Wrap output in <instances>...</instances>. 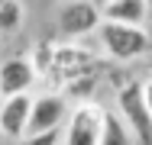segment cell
I'll return each instance as SVG.
<instances>
[{
  "label": "cell",
  "mask_w": 152,
  "mask_h": 145,
  "mask_svg": "<svg viewBox=\"0 0 152 145\" xmlns=\"http://www.w3.org/2000/svg\"><path fill=\"white\" fill-rule=\"evenodd\" d=\"M97 32H100V42H104L107 55L117 58V61H129V58H139V55L149 52V36H146V29L136 26V23L104 20Z\"/></svg>",
  "instance_id": "6da1fadb"
},
{
  "label": "cell",
  "mask_w": 152,
  "mask_h": 145,
  "mask_svg": "<svg viewBox=\"0 0 152 145\" xmlns=\"http://www.w3.org/2000/svg\"><path fill=\"white\" fill-rule=\"evenodd\" d=\"M117 107H120L123 119L129 123V129L139 136V142H152V110L146 100V87L136 81L123 84L117 94Z\"/></svg>",
  "instance_id": "7a4b0ae2"
},
{
  "label": "cell",
  "mask_w": 152,
  "mask_h": 145,
  "mask_svg": "<svg viewBox=\"0 0 152 145\" xmlns=\"http://www.w3.org/2000/svg\"><path fill=\"white\" fill-rule=\"evenodd\" d=\"M104 7L97 0H68L58 10V29L65 36H88L91 29H100Z\"/></svg>",
  "instance_id": "3957f363"
},
{
  "label": "cell",
  "mask_w": 152,
  "mask_h": 145,
  "mask_svg": "<svg viewBox=\"0 0 152 145\" xmlns=\"http://www.w3.org/2000/svg\"><path fill=\"white\" fill-rule=\"evenodd\" d=\"M104 110L94 107V103H81L71 119H68V129H65V142L68 145H97L104 136Z\"/></svg>",
  "instance_id": "277c9868"
},
{
  "label": "cell",
  "mask_w": 152,
  "mask_h": 145,
  "mask_svg": "<svg viewBox=\"0 0 152 145\" xmlns=\"http://www.w3.org/2000/svg\"><path fill=\"white\" fill-rule=\"evenodd\" d=\"M29 116H32V100L23 94H13V97H3V107H0V132L7 139H26L29 132Z\"/></svg>",
  "instance_id": "5b68a950"
},
{
  "label": "cell",
  "mask_w": 152,
  "mask_h": 145,
  "mask_svg": "<svg viewBox=\"0 0 152 145\" xmlns=\"http://www.w3.org/2000/svg\"><path fill=\"white\" fill-rule=\"evenodd\" d=\"M36 74L39 71L32 68V61H26V58H7L0 65V97H13V94L29 90Z\"/></svg>",
  "instance_id": "8992f818"
},
{
  "label": "cell",
  "mask_w": 152,
  "mask_h": 145,
  "mask_svg": "<svg viewBox=\"0 0 152 145\" xmlns=\"http://www.w3.org/2000/svg\"><path fill=\"white\" fill-rule=\"evenodd\" d=\"M61 116H65V100H61V97H39V100L32 103V116H29V132H26V139L61 126Z\"/></svg>",
  "instance_id": "52a82bcc"
},
{
  "label": "cell",
  "mask_w": 152,
  "mask_h": 145,
  "mask_svg": "<svg viewBox=\"0 0 152 145\" xmlns=\"http://www.w3.org/2000/svg\"><path fill=\"white\" fill-rule=\"evenodd\" d=\"M97 65V58L84 49H55V65L52 71L65 78V81H75V74H88V68Z\"/></svg>",
  "instance_id": "ba28073f"
},
{
  "label": "cell",
  "mask_w": 152,
  "mask_h": 145,
  "mask_svg": "<svg viewBox=\"0 0 152 145\" xmlns=\"http://www.w3.org/2000/svg\"><path fill=\"white\" fill-rule=\"evenodd\" d=\"M149 7H152L149 0H107V3H104V20H117V23H136V26H142Z\"/></svg>",
  "instance_id": "9c48e42d"
},
{
  "label": "cell",
  "mask_w": 152,
  "mask_h": 145,
  "mask_svg": "<svg viewBox=\"0 0 152 145\" xmlns=\"http://www.w3.org/2000/svg\"><path fill=\"white\" fill-rule=\"evenodd\" d=\"M123 116V113H120ZM120 116H113V113H107L104 116V136H100V142H107V145H123V142H129V123L126 119H120Z\"/></svg>",
  "instance_id": "30bf717a"
},
{
  "label": "cell",
  "mask_w": 152,
  "mask_h": 145,
  "mask_svg": "<svg viewBox=\"0 0 152 145\" xmlns=\"http://www.w3.org/2000/svg\"><path fill=\"white\" fill-rule=\"evenodd\" d=\"M23 26V7L20 0H0V36H10Z\"/></svg>",
  "instance_id": "8fae6325"
},
{
  "label": "cell",
  "mask_w": 152,
  "mask_h": 145,
  "mask_svg": "<svg viewBox=\"0 0 152 145\" xmlns=\"http://www.w3.org/2000/svg\"><path fill=\"white\" fill-rule=\"evenodd\" d=\"M58 129H61V126L49 129V132H39V136H32V142H42V145H45V142H58V136H61Z\"/></svg>",
  "instance_id": "7c38bea8"
},
{
  "label": "cell",
  "mask_w": 152,
  "mask_h": 145,
  "mask_svg": "<svg viewBox=\"0 0 152 145\" xmlns=\"http://www.w3.org/2000/svg\"><path fill=\"white\" fill-rule=\"evenodd\" d=\"M142 87H146V100H149V110H152V81H146Z\"/></svg>",
  "instance_id": "4fadbf2b"
},
{
  "label": "cell",
  "mask_w": 152,
  "mask_h": 145,
  "mask_svg": "<svg viewBox=\"0 0 152 145\" xmlns=\"http://www.w3.org/2000/svg\"><path fill=\"white\" fill-rule=\"evenodd\" d=\"M97 3H100V7H104V3H107V0H97Z\"/></svg>",
  "instance_id": "5bb4252c"
},
{
  "label": "cell",
  "mask_w": 152,
  "mask_h": 145,
  "mask_svg": "<svg viewBox=\"0 0 152 145\" xmlns=\"http://www.w3.org/2000/svg\"><path fill=\"white\" fill-rule=\"evenodd\" d=\"M149 3H152V0H149Z\"/></svg>",
  "instance_id": "9a60e30c"
}]
</instances>
